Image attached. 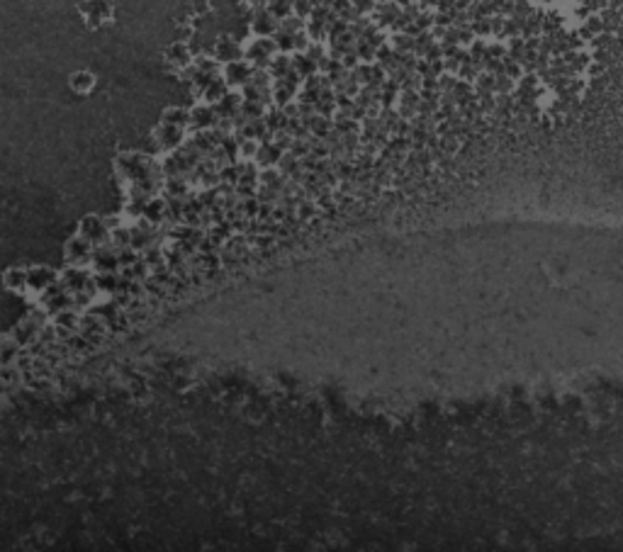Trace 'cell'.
<instances>
[{
    "label": "cell",
    "instance_id": "1",
    "mask_svg": "<svg viewBox=\"0 0 623 552\" xmlns=\"http://www.w3.org/2000/svg\"><path fill=\"white\" fill-rule=\"evenodd\" d=\"M78 10H81L85 27H91V30H98V27H102V25H107L112 20L110 0H83Z\"/></svg>",
    "mask_w": 623,
    "mask_h": 552
},
{
    "label": "cell",
    "instance_id": "2",
    "mask_svg": "<svg viewBox=\"0 0 623 552\" xmlns=\"http://www.w3.org/2000/svg\"><path fill=\"white\" fill-rule=\"evenodd\" d=\"M78 234H81L85 241L100 243V241L107 239V226H105V221H102L98 214H88V217H83L81 219V229H78Z\"/></svg>",
    "mask_w": 623,
    "mask_h": 552
},
{
    "label": "cell",
    "instance_id": "3",
    "mask_svg": "<svg viewBox=\"0 0 623 552\" xmlns=\"http://www.w3.org/2000/svg\"><path fill=\"white\" fill-rule=\"evenodd\" d=\"M91 241H85L81 234H76L73 239H71L69 243H66V261L71 263V265H81V263H85L88 258H91Z\"/></svg>",
    "mask_w": 623,
    "mask_h": 552
},
{
    "label": "cell",
    "instance_id": "4",
    "mask_svg": "<svg viewBox=\"0 0 623 552\" xmlns=\"http://www.w3.org/2000/svg\"><path fill=\"white\" fill-rule=\"evenodd\" d=\"M3 285H5V290H12V292H27L30 290V270H25V268H8V270L3 272Z\"/></svg>",
    "mask_w": 623,
    "mask_h": 552
},
{
    "label": "cell",
    "instance_id": "5",
    "mask_svg": "<svg viewBox=\"0 0 623 552\" xmlns=\"http://www.w3.org/2000/svg\"><path fill=\"white\" fill-rule=\"evenodd\" d=\"M95 85H98L95 73H93V71H85V68L71 73V78H69V88L76 93V95H91Z\"/></svg>",
    "mask_w": 623,
    "mask_h": 552
},
{
    "label": "cell",
    "instance_id": "6",
    "mask_svg": "<svg viewBox=\"0 0 623 552\" xmlns=\"http://www.w3.org/2000/svg\"><path fill=\"white\" fill-rule=\"evenodd\" d=\"M166 61L175 63V66H188L190 63V51L185 44H173L171 49L166 51Z\"/></svg>",
    "mask_w": 623,
    "mask_h": 552
}]
</instances>
